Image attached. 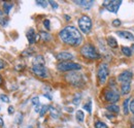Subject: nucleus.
<instances>
[{
	"label": "nucleus",
	"mask_w": 134,
	"mask_h": 128,
	"mask_svg": "<svg viewBox=\"0 0 134 128\" xmlns=\"http://www.w3.org/2000/svg\"><path fill=\"white\" fill-rule=\"evenodd\" d=\"M84 109L87 111V112L89 113V114H91V113H92V101H91V100H89V101L85 104Z\"/></svg>",
	"instance_id": "obj_25"
},
{
	"label": "nucleus",
	"mask_w": 134,
	"mask_h": 128,
	"mask_svg": "<svg viewBox=\"0 0 134 128\" xmlns=\"http://www.w3.org/2000/svg\"><path fill=\"white\" fill-rule=\"evenodd\" d=\"M79 27L81 29V31L88 34L92 29V20L90 19V17L88 16H82L79 19Z\"/></svg>",
	"instance_id": "obj_4"
},
{
	"label": "nucleus",
	"mask_w": 134,
	"mask_h": 128,
	"mask_svg": "<svg viewBox=\"0 0 134 128\" xmlns=\"http://www.w3.org/2000/svg\"><path fill=\"white\" fill-rule=\"evenodd\" d=\"M65 79H66V81L69 84H71L72 86H75V87L84 86V84H85V79H84V77H83V74L77 73V72H75V71L69 72L68 74L65 76Z\"/></svg>",
	"instance_id": "obj_3"
},
{
	"label": "nucleus",
	"mask_w": 134,
	"mask_h": 128,
	"mask_svg": "<svg viewBox=\"0 0 134 128\" xmlns=\"http://www.w3.org/2000/svg\"><path fill=\"white\" fill-rule=\"evenodd\" d=\"M95 128H108L107 125L102 121H96L95 122Z\"/></svg>",
	"instance_id": "obj_27"
},
{
	"label": "nucleus",
	"mask_w": 134,
	"mask_h": 128,
	"mask_svg": "<svg viewBox=\"0 0 134 128\" xmlns=\"http://www.w3.org/2000/svg\"><path fill=\"white\" fill-rule=\"evenodd\" d=\"M121 90H122V95H127V94L130 92V90H131L130 83H125V84H122Z\"/></svg>",
	"instance_id": "obj_16"
},
{
	"label": "nucleus",
	"mask_w": 134,
	"mask_h": 128,
	"mask_svg": "<svg viewBox=\"0 0 134 128\" xmlns=\"http://www.w3.org/2000/svg\"><path fill=\"white\" fill-rule=\"evenodd\" d=\"M122 52L127 57H131L132 56V51H131V48H129V47H123L122 48Z\"/></svg>",
	"instance_id": "obj_24"
},
{
	"label": "nucleus",
	"mask_w": 134,
	"mask_h": 128,
	"mask_svg": "<svg viewBox=\"0 0 134 128\" xmlns=\"http://www.w3.org/2000/svg\"><path fill=\"white\" fill-rule=\"evenodd\" d=\"M32 71H33L34 74L38 76L39 78H42V79H47L49 77L48 74V70L46 68V66H32Z\"/></svg>",
	"instance_id": "obj_9"
},
{
	"label": "nucleus",
	"mask_w": 134,
	"mask_h": 128,
	"mask_svg": "<svg viewBox=\"0 0 134 128\" xmlns=\"http://www.w3.org/2000/svg\"><path fill=\"white\" fill-rule=\"evenodd\" d=\"M33 53H34L33 49H27V50H25V51L22 53V56H24V57L31 56V55H33Z\"/></svg>",
	"instance_id": "obj_26"
},
{
	"label": "nucleus",
	"mask_w": 134,
	"mask_h": 128,
	"mask_svg": "<svg viewBox=\"0 0 134 128\" xmlns=\"http://www.w3.org/2000/svg\"><path fill=\"white\" fill-rule=\"evenodd\" d=\"M44 64H46L44 58L41 55L36 56L33 59V65H35V66H44Z\"/></svg>",
	"instance_id": "obj_15"
},
{
	"label": "nucleus",
	"mask_w": 134,
	"mask_h": 128,
	"mask_svg": "<svg viewBox=\"0 0 134 128\" xmlns=\"http://www.w3.org/2000/svg\"><path fill=\"white\" fill-rule=\"evenodd\" d=\"M14 106L13 105H10V106H8V114H13L14 113Z\"/></svg>",
	"instance_id": "obj_39"
},
{
	"label": "nucleus",
	"mask_w": 134,
	"mask_h": 128,
	"mask_svg": "<svg viewBox=\"0 0 134 128\" xmlns=\"http://www.w3.org/2000/svg\"><path fill=\"white\" fill-rule=\"evenodd\" d=\"M2 83H3V80H2V77L0 74V85H2Z\"/></svg>",
	"instance_id": "obj_45"
},
{
	"label": "nucleus",
	"mask_w": 134,
	"mask_h": 128,
	"mask_svg": "<svg viewBox=\"0 0 134 128\" xmlns=\"http://www.w3.org/2000/svg\"><path fill=\"white\" fill-rule=\"evenodd\" d=\"M4 66H5L4 62H3L2 60H0V69H3V68H4Z\"/></svg>",
	"instance_id": "obj_40"
},
{
	"label": "nucleus",
	"mask_w": 134,
	"mask_h": 128,
	"mask_svg": "<svg viewBox=\"0 0 134 128\" xmlns=\"http://www.w3.org/2000/svg\"><path fill=\"white\" fill-rule=\"evenodd\" d=\"M22 119H23V115L22 114H19L18 115V120H17L18 123H21L22 122Z\"/></svg>",
	"instance_id": "obj_38"
},
{
	"label": "nucleus",
	"mask_w": 134,
	"mask_h": 128,
	"mask_svg": "<svg viewBox=\"0 0 134 128\" xmlns=\"http://www.w3.org/2000/svg\"><path fill=\"white\" fill-rule=\"evenodd\" d=\"M117 34L120 37H122V38H125V39H128V40H131V41L134 40V35L129 31H125V30L117 31Z\"/></svg>",
	"instance_id": "obj_14"
},
{
	"label": "nucleus",
	"mask_w": 134,
	"mask_h": 128,
	"mask_svg": "<svg viewBox=\"0 0 134 128\" xmlns=\"http://www.w3.org/2000/svg\"><path fill=\"white\" fill-rule=\"evenodd\" d=\"M74 3L77 4V5H80V6H82V7H84L86 9H90V8L92 7L94 1H93V0H90V1H86V0H75Z\"/></svg>",
	"instance_id": "obj_13"
},
{
	"label": "nucleus",
	"mask_w": 134,
	"mask_h": 128,
	"mask_svg": "<svg viewBox=\"0 0 134 128\" xmlns=\"http://www.w3.org/2000/svg\"><path fill=\"white\" fill-rule=\"evenodd\" d=\"M27 38H28L29 44L32 45V44H34V42H36V40L39 38V35L35 33L33 28H30V29L27 31Z\"/></svg>",
	"instance_id": "obj_12"
},
{
	"label": "nucleus",
	"mask_w": 134,
	"mask_h": 128,
	"mask_svg": "<svg viewBox=\"0 0 134 128\" xmlns=\"http://www.w3.org/2000/svg\"><path fill=\"white\" fill-rule=\"evenodd\" d=\"M13 6H14L13 3H9V2H3V9H4V13H5L6 15L9 14L10 9L13 8Z\"/></svg>",
	"instance_id": "obj_19"
},
{
	"label": "nucleus",
	"mask_w": 134,
	"mask_h": 128,
	"mask_svg": "<svg viewBox=\"0 0 134 128\" xmlns=\"http://www.w3.org/2000/svg\"><path fill=\"white\" fill-rule=\"evenodd\" d=\"M0 25L3 26V27H6V26L8 25V19H7V18L0 17Z\"/></svg>",
	"instance_id": "obj_28"
},
{
	"label": "nucleus",
	"mask_w": 134,
	"mask_h": 128,
	"mask_svg": "<svg viewBox=\"0 0 134 128\" xmlns=\"http://www.w3.org/2000/svg\"><path fill=\"white\" fill-rule=\"evenodd\" d=\"M59 36L63 42L70 45V46H73V47L80 46L83 41L82 33L74 26H66L65 28H63L60 31Z\"/></svg>",
	"instance_id": "obj_1"
},
{
	"label": "nucleus",
	"mask_w": 134,
	"mask_h": 128,
	"mask_svg": "<svg viewBox=\"0 0 134 128\" xmlns=\"http://www.w3.org/2000/svg\"><path fill=\"white\" fill-rule=\"evenodd\" d=\"M4 125V122H3V119L0 117V127H2Z\"/></svg>",
	"instance_id": "obj_42"
},
{
	"label": "nucleus",
	"mask_w": 134,
	"mask_h": 128,
	"mask_svg": "<svg viewBox=\"0 0 134 128\" xmlns=\"http://www.w3.org/2000/svg\"><path fill=\"white\" fill-rule=\"evenodd\" d=\"M131 51H132V53L134 52V45H132V47H131Z\"/></svg>",
	"instance_id": "obj_48"
},
{
	"label": "nucleus",
	"mask_w": 134,
	"mask_h": 128,
	"mask_svg": "<svg viewBox=\"0 0 134 128\" xmlns=\"http://www.w3.org/2000/svg\"><path fill=\"white\" fill-rule=\"evenodd\" d=\"M56 59L61 61V62H67V61L73 59V55L71 53H68V52H61V53H58L56 55Z\"/></svg>",
	"instance_id": "obj_11"
},
{
	"label": "nucleus",
	"mask_w": 134,
	"mask_h": 128,
	"mask_svg": "<svg viewBox=\"0 0 134 128\" xmlns=\"http://www.w3.org/2000/svg\"><path fill=\"white\" fill-rule=\"evenodd\" d=\"M49 111H50V113H51L52 118H54V119H58V118H59L60 113H59V111H58L56 108H54V106H50V108H49Z\"/></svg>",
	"instance_id": "obj_18"
},
{
	"label": "nucleus",
	"mask_w": 134,
	"mask_h": 128,
	"mask_svg": "<svg viewBox=\"0 0 134 128\" xmlns=\"http://www.w3.org/2000/svg\"><path fill=\"white\" fill-rule=\"evenodd\" d=\"M81 53L85 58L90 59V60H96V59H99L101 57L100 54L96 51L95 47L92 46L91 44H86L85 46H83L81 49Z\"/></svg>",
	"instance_id": "obj_2"
},
{
	"label": "nucleus",
	"mask_w": 134,
	"mask_h": 128,
	"mask_svg": "<svg viewBox=\"0 0 134 128\" xmlns=\"http://www.w3.org/2000/svg\"><path fill=\"white\" fill-rule=\"evenodd\" d=\"M75 117H76L77 122H80V123L84 122L85 115H84V112H83V111H77V112H76V115H75Z\"/></svg>",
	"instance_id": "obj_22"
},
{
	"label": "nucleus",
	"mask_w": 134,
	"mask_h": 128,
	"mask_svg": "<svg viewBox=\"0 0 134 128\" xmlns=\"http://www.w3.org/2000/svg\"><path fill=\"white\" fill-rule=\"evenodd\" d=\"M132 77H133V74H132L131 71H129V70H125V71H123V72H121V73L119 74L118 81H119L120 83H122V84L130 83V81L132 80Z\"/></svg>",
	"instance_id": "obj_10"
},
{
	"label": "nucleus",
	"mask_w": 134,
	"mask_h": 128,
	"mask_svg": "<svg viewBox=\"0 0 134 128\" xmlns=\"http://www.w3.org/2000/svg\"><path fill=\"white\" fill-rule=\"evenodd\" d=\"M105 116H106L108 119H113V118H114V115H110V114H107V113L105 114Z\"/></svg>",
	"instance_id": "obj_41"
},
{
	"label": "nucleus",
	"mask_w": 134,
	"mask_h": 128,
	"mask_svg": "<svg viewBox=\"0 0 134 128\" xmlns=\"http://www.w3.org/2000/svg\"><path fill=\"white\" fill-rule=\"evenodd\" d=\"M31 102L33 103L35 106H37V105H39V97L38 96H35L32 98V100H31Z\"/></svg>",
	"instance_id": "obj_32"
},
{
	"label": "nucleus",
	"mask_w": 134,
	"mask_h": 128,
	"mask_svg": "<svg viewBox=\"0 0 134 128\" xmlns=\"http://www.w3.org/2000/svg\"><path fill=\"white\" fill-rule=\"evenodd\" d=\"M58 69L61 70V71H75V70H80L82 68L81 64L79 63H74V62H70V61H67V62H60L57 65Z\"/></svg>",
	"instance_id": "obj_5"
},
{
	"label": "nucleus",
	"mask_w": 134,
	"mask_h": 128,
	"mask_svg": "<svg viewBox=\"0 0 134 128\" xmlns=\"http://www.w3.org/2000/svg\"><path fill=\"white\" fill-rule=\"evenodd\" d=\"M131 128H134V118L131 119Z\"/></svg>",
	"instance_id": "obj_44"
},
{
	"label": "nucleus",
	"mask_w": 134,
	"mask_h": 128,
	"mask_svg": "<svg viewBox=\"0 0 134 128\" xmlns=\"http://www.w3.org/2000/svg\"><path fill=\"white\" fill-rule=\"evenodd\" d=\"M107 44H108V46L110 47V48L113 49H116L118 47V42L117 40H116V38H114L113 36H108L107 37Z\"/></svg>",
	"instance_id": "obj_17"
},
{
	"label": "nucleus",
	"mask_w": 134,
	"mask_h": 128,
	"mask_svg": "<svg viewBox=\"0 0 134 128\" xmlns=\"http://www.w3.org/2000/svg\"><path fill=\"white\" fill-rule=\"evenodd\" d=\"M106 110L108 111V112H111V113H119L120 112V108L116 105V104H109V105H107L106 106Z\"/></svg>",
	"instance_id": "obj_21"
},
{
	"label": "nucleus",
	"mask_w": 134,
	"mask_h": 128,
	"mask_svg": "<svg viewBox=\"0 0 134 128\" xmlns=\"http://www.w3.org/2000/svg\"><path fill=\"white\" fill-rule=\"evenodd\" d=\"M49 105H42L41 106V109H40V112H39V115H40V117H43L44 116V114L48 112V110H49Z\"/></svg>",
	"instance_id": "obj_29"
},
{
	"label": "nucleus",
	"mask_w": 134,
	"mask_h": 128,
	"mask_svg": "<svg viewBox=\"0 0 134 128\" xmlns=\"http://www.w3.org/2000/svg\"><path fill=\"white\" fill-rule=\"evenodd\" d=\"M65 19H66L67 21H68V20H70V17H69V16H67V15H66V16H65Z\"/></svg>",
	"instance_id": "obj_47"
},
{
	"label": "nucleus",
	"mask_w": 134,
	"mask_h": 128,
	"mask_svg": "<svg viewBox=\"0 0 134 128\" xmlns=\"http://www.w3.org/2000/svg\"><path fill=\"white\" fill-rule=\"evenodd\" d=\"M0 99H1L3 102H9V98H8V96L5 95V94H1V95H0Z\"/></svg>",
	"instance_id": "obj_33"
},
{
	"label": "nucleus",
	"mask_w": 134,
	"mask_h": 128,
	"mask_svg": "<svg viewBox=\"0 0 134 128\" xmlns=\"http://www.w3.org/2000/svg\"><path fill=\"white\" fill-rule=\"evenodd\" d=\"M97 76H98V80L101 85L104 84L106 80H107V77H108V67H107V64L106 63H101L98 67V70H97Z\"/></svg>",
	"instance_id": "obj_6"
},
{
	"label": "nucleus",
	"mask_w": 134,
	"mask_h": 128,
	"mask_svg": "<svg viewBox=\"0 0 134 128\" xmlns=\"http://www.w3.org/2000/svg\"><path fill=\"white\" fill-rule=\"evenodd\" d=\"M104 98H105L106 101H108L111 104H114L115 102H117L118 100L120 99V94L115 90H108V91H106L104 93Z\"/></svg>",
	"instance_id": "obj_8"
},
{
	"label": "nucleus",
	"mask_w": 134,
	"mask_h": 128,
	"mask_svg": "<svg viewBox=\"0 0 134 128\" xmlns=\"http://www.w3.org/2000/svg\"><path fill=\"white\" fill-rule=\"evenodd\" d=\"M49 3H50L51 5H52V7H53L54 9H57V8L59 7L58 3H57V2H55V1H53V0H50V1H49Z\"/></svg>",
	"instance_id": "obj_34"
},
{
	"label": "nucleus",
	"mask_w": 134,
	"mask_h": 128,
	"mask_svg": "<svg viewBox=\"0 0 134 128\" xmlns=\"http://www.w3.org/2000/svg\"><path fill=\"white\" fill-rule=\"evenodd\" d=\"M43 25H44V27L48 29V30H50V20H44L43 21Z\"/></svg>",
	"instance_id": "obj_36"
},
{
	"label": "nucleus",
	"mask_w": 134,
	"mask_h": 128,
	"mask_svg": "<svg viewBox=\"0 0 134 128\" xmlns=\"http://www.w3.org/2000/svg\"><path fill=\"white\" fill-rule=\"evenodd\" d=\"M36 4H37V5H39V6H41V7H43V8H46V7L48 6L49 2L43 1V0H37V1H36Z\"/></svg>",
	"instance_id": "obj_30"
},
{
	"label": "nucleus",
	"mask_w": 134,
	"mask_h": 128,
	"mask_svg": "<svg viewBox=\"0 0 134 128\" xmlns=\"http://www.w3.org/2000/svg\"><path fill=\"white\" fill-rule=\"evenodd\" d=\"M130 111H131L132 114L134 115V99L130 102Z\"/></svg>",
	"instance_id": "obj_37"
},
{
	"label": "nucleus",
	"mask_w": 134,
	"mask_h": 128,
	"mask_svg": "<svg viewBox=\"0 0 134 128\" xmlns=\"http://www.w3.org/2000/svg\"><path fill=\"white\" fill-rule=\"evenodd\" d=\"M81 94H77V95H75V97L73 98V100H72V102H73V104H75V105H77V104H80V101H81Z\"/></svg>",
	"instance_id": "obj_31"
},
{
	"label": "nucleus",
	"mask_w": 134,
	"mask_h": 128,
	"mask_svg": "<svg viewBox=\"0 0 134 128\" xmlns=\"http://www.w3.org/2000/svg\"><path fill=\"white\" fill-rule=\"evenodd\" d=\"M129 98L125 99L124 102H123V108H124V114L125 115H128L129 114Z\"/></svg>",
	"instance_id": "obj_23"
},
{
	"label": "nucleus",
	"mask_w": 134,
	"mask_h": 128,
	"mask_svg": "<svg viewBox=\"0 0 134 128\" xmlns=\"http://www.w3.org/2000/svg\"><path fill=\"white\" fill-rule=\"evenodd\" d=\"M122 4V1L121 0H115V1H105L103 3V6L106 7V9L110 13H114V14H117L119 7L121 6Z\"/></svg>",
	"instance_id": "obj_7"
},
{
	"label": "nucleus",
	"mask_w": 134,
	"mask_h": 128,
	"mask_svg": "<svg viewBox=\"0 0 134 128\" xmlns=\"http://www.w3.org/2000/svg\"><path fill=\"white\" fill-rule=\"evenodd\" d=\"M67 111H68V112H72V111H73V110H72V109H71V108H67Z\"/></svg>",
	"instance_id": "obj_46"
},
{
	"label": "nucleus",
	"mask_w": 134,
	"mask_h": 128,
	"mask_svg": "<svg viewBox=\"0 0 134 128\" xmlns=\"http://www.w3.org/2000/svg\"><path fill=\"white\" fill-rule=\"evenodd\" d=\"M43 96H44V97H47V98H49L50 100H52V97H51V96L49 95V94H47V93H44V94H43Z\"/></svg>",
	"instance_id": "obj_43"
},
{
	"label": "nucleus",
	"mask_w": 134,
	"mask_h": 128,
	"mask_svg": "<svg viewBox=\"0 0 134 128\" xmlns=\"http://www.w3.org/2000/svg\"><path fill=\"white\" fill-rule=\"evenodd\" d=\"M121 24H122V23H121V21H120L119 19H116V20L113 21V26H114V27H119V26H121Z\"/></svg>",
	"instance_id": "obj_35"
},
{
	"label": "nucleus",
	"mask_w": 134,
	"mask_h": 128,
	"mask_svg": "<svg viewBox=\"0 0 134 128\" xmlns=\"http://www.w3.org/2000/svg\"><path fill=\"white\" fill-rule=\"evenodd\" d=\"M39 36H40V38L43 40V41H49V40H51V35L48 33V32H44V31H40V33H39Z\"/></svg>",
	"instance_id": "obj_20"
}]
</instances>
